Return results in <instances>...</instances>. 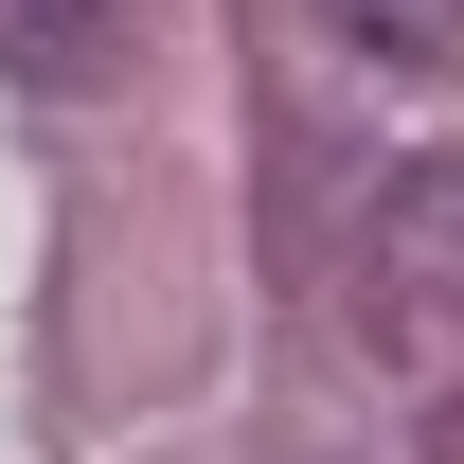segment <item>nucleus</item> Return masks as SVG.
Listing matches in <instances>:
<instances>
[{"instance_id": "1", "label": "nucleus", "mask_w": 464, "mask_h": 464, "mask_svg": "<svg viewBox=\"0 0 464 464\" xmlns=\"http://www.w3.org/2000/svg\"><path fill=\"white\" fill-rule=\"evenodd\" d=\"M143 54V0H0V72L18 90H108Z\"/></svg>"}, {"instance_id": "2", "label": "nucleus", "mask_w": 464, "mask_h": 464, "mask_svg": "<svg viewBox=\"0 0 464 464\" xmlns=\"http://www.w3.org/2000/svg\"><path fill=\"white\" fill-rule=\"evenodd\" d=\"M322 18H340L357 54H393V72H429V54L464 36V0H322Z\"/></svg>"}]
</instances>
